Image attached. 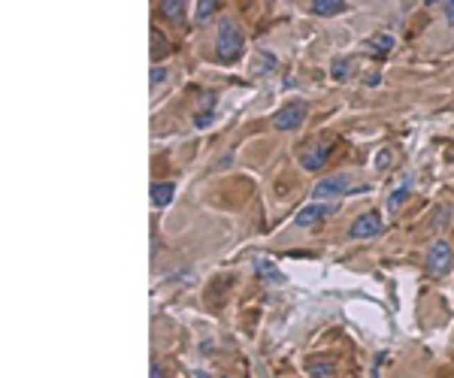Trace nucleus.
I'll use <instances>...</instances> for the list:
<instances>
[{"label": "nucleus", "instance_id": "1", "mask_svg": "<svg viewBox=\"0 0 454 378\" xmlns=\"http://www.w3.org/2000/svg\"><path fill=\"white\" fill-rule=\"evenodd\" d=\"M243 52H245L243 31H239L230 19H225V22L218 24V37H216V55H218V61L221 64H230V61H236Z\"/></svg>", "mask_w": 454, "mask_h": 378}, {"label": "nucleus", "instance_id": "2", "mask_svg": "<svg viewBox=\"0 0 454 378\" xmlns=\"http://www.w3.org/2000/svg\"><path fill=\"white\" fill-rule=\"evenodd\" d=\"M454 266V251L445 239H436L430 248H427V270L433 275H445Z\"/></svg>", "mask_w": 454, "mask_h": 378}, {"label": "nucleus", "instance_id": "3", "mask_svg": "<svg viewBox=\"0 0 454 378\" xmlns=\"http://www.w3.org/2000/svg\"><path fill=\"white\" fill-rule=\"evenodd\" d=\"M303 119H306V103L303 100H291L288 106L279 109V115L272 119V128L276 130H294V128H300Z\"/></svg>", "mask_w": 454, "mask_h": 378}, {"label": "nucleus", "instance_id": "4", "mask_svg": "<svg viewBox=\"0 0 454 378\" xmlns=\"http://www.w3.org/2000/svg\"><path fill=\"white\" fill-rule=\"evenodd\" d=\"M351 191V175L345 173H336V175H327V179H321L315 188H312V194H315L318 200H330V197H342Z\"/></svg>", "mask_w": 454, "mask_h": 378}, {"label": "nucleus", "instance_id": "5", "mask_svg": "<svg viewBox=\"0 0 454 378\" xmlns=\"http://www.w3.org/2000/svg\"><path fill=\"white\" fill-rule=\"evenodd\" d=\"M327 151H330V146H327V139H312L309 146H303V151H300V164H303V170H321L324 166V161H327Z\"/></svg>", "mask_w": 454, "mask_h": 378}, {"label": "nucleus", "instance_id": "6", "mask_svg": "<svg viewBox=\"0 0 454 378\" xmlns=\"http://www.w3.org/2000/svg\"><path fill=\"white\" fill-rule=\"evenodd\" d=\"M378 230H382V218L376 212H363L360 218H354L351 227H349L351 239H369V237H376Z\"/></svg>", "mask_w": 454, "mask_h": 378}, {"label": "nucleus", "instance_id": "7", "mask_svg": "<svg viewBox=\"0 0 454 378\" xmlns=\"http://www.w3.org/2000/svg\"><path fill=\"white\" fill-rule=\"evenodd\" d=\"M333 212H336V206H330V203H309V206H303L300 212H297L294 221L300 227H312V224H318L321 218H327Z\"/></svg>", "mask_w": 454, "mask_h": 378}, {"label": "nucleus", "instance_id": "8", "mask_svg": "<svg viewBox=\"0 0 454 378\" xmlns=\"http://www.w3.org/2000/svg\"><path fill=\"white\" fill-rule=\"evenodd\" d=\"M173 194H176V184L173 182H155L152 184V203L164 209V206H170L173 203Z\"/></svg>", "mask_w": 454, "mask_h": 378}, {"label": "nucleus", "instance_id": "9", "mask_svg": "<svg viewBox=\"0 0 454 378\" xmlns=\"http://www.w3.org/2000/svg\"><path fill=\"white\" fill-rule=\"evenodd\" d=\"M345 10H349V6H345L342 0H312L309 3V12H315V15H340Z\"/></svg>", "mask_w": 454, "mask_h": 378}, {"label": "nucleus", "instance_id": "10", "mask_svg": "<svg viewBox=\"0 0 454 378\" xmlns=\"http://www.w3.org/2000/svg\"><path fill=\"white\" fill-rule=\"evenodd\" d=\"M279 67L276 61V55L272 52H258L254 55V61H252V76H263V73H272Z\"/></svg>", "mask_w": 454, "mask_h": 378}, {"label": "nucleus", "instance_id": "11", "mask_svg": "<svg viewBox=\"0 0 454 378\" xmlns=\"http://www.w3.org/2000/svg\"><path fill=\"white\" fill-rule=\"evenodd\" d=\"M254 273H258L263 282H270V284H285V275L279 273L270 260H258V264H254Z\"/></svg>", "mask_w": 454, "mask_h": 378}, {"label": "nucleus", "instance_id": "12", "mask_svg": "<svg viewBox=\"0 0 454 378\" xmlns=\"http://www.w3.org/2000/svg\"><path fill=\"white\" fill-rule=\"evenodd\" d=\"M333 363H330V360H309L306 363V372L309 375H315V378H330L333 375Z\"/></svg>", "mask_w": 454, "mask_h": 378}, {"label": "nucleus", "instance_id": "13", "mask_svg": "<svg viewBox=\"0 0 454 378\" xmlns=\"http://www.w3.org/2000/svg\"><path fill=\"white\" fill-rule=\"evenodd\" d=\"M158 10L167 15V19H179V15H185V0H161Z\"/></svg>", "mask_w": 454, "mask_h": 378}, {"label": "nucleus", "instance_id": "14", "mask_svg": "<svg viewBox=\"0 0 454 378\" xmlns=\"http://www.w3.org/2000/svg\"><path fill=\"white\" fill-rule=\"evenodd\" d=\"M349 73H351L349 58H333V64H330V76H333L336 82H342V79H349Z\"/></svg>", "mask_w": 454, "mask_h": 378}, {"label": "nucleus", "instance_id": "15", "mask_svg": "<svg viewBox=\"0 0 454 378\" xmlns=\"http://www.w3.org/2000/svg\"><path fill=\"white\" fill-rule=\"evenodd\" d=\"M369 52H376V55H387L394 49V37H387V33H382V37H373L369 40Z\"/></svg>", "mask_w": 454, "mask_h": 378}, {"label": "nucleus", "instance_id": "16", "mask_svg": "<svg viewBox=\"0 0 454 378\" xmlns=\"http://www.w3.org/2000/svg\"><path fill=\"white\" fill-rule=\"evenodd\" d=\"M406 197H409V182L400 184V188H394L391 194H387V209H391V212H394V209H400V203H403Z\"/></svg>", "mask_w": 454, "mask_h": 378}, {"label": "nucleus", "instance_id": "17", "mask_svg": "<svg viewBox=\"0 0 454 378\" xmlns=\"http://www.w3.org/2000/svg\"><path fill=\"white\" fill-rule=\"evenodd\" d=\"M216 10H218L216 0H200V3H197V12H194V15H197V22H206Z\"/></svg>", "mask_w": 454, "mask_h": 378}, {"label": "nucleus", "instance_id": "18", "mask_svg": "<svg viewBox=\"0 0 454 378\" xmlns=\"http://www.w3.org/2000/svg\"><path fill=\"white\" fill-rule=\"evenodd\" d=\"M152 37H155V40H152V55H155V61H158V58H164V55L170 52V46L164 43V33H158V31H155Z\"/></svg>", "mask_w": 454, "mask_h": 378}, {"label": "nucleus", "instance_id": "19", "mask_svg": "<svg viewBox=\"0 0 454 378\" xmlns=\"http://www.w3.org/2000/svg\"><path fill=\"white\" fill-rule=\"evenodd\" d=\"M387 166H391V148H382L376 155V170L382 173V170H387Z\"/></svg>", "mask_w": 454, "mask_h": 378}, {"label": "nucleus", "instance_id": "20", "mask_svg": "<svg viewBox=\"0 0 454 378\" xmlns=\"http://www.w3.org/2000/svg\"><path fill=\"white\" fill-rule=\"evenodd\" d=\"M161 82H167V70L164 67H152V85H161Z\"/></svg>", "mask_w": 454, "mask_h": 378}, {"label": "nucleus", "instance_id": "21", "mask_svg": "<svg viewBox=\"0 0 454 378\" xmlns=\"http://www.w3.org/2000/svg\"><path fill=\"white\" fill-rule=\"evenodd\" d=\"M188 378H218V375H209V372H203V369H191Z\"/></svg>", "mask_w": 454, "mask_h": 378}, {"label": "nucleus", "instance_id": "22", "mask_svg": "<svg viewBox=\"0 0 454 378\" xmlns=\"http://www.w3.org/2000/svg\"><path fill=\"white\" fill-rule=\"evenodd\" d=\"M378 82H382V76H378V73H376V76H367V85H373V88H376Z\"/></svg>", "mask_w": 454, "mask_h": 378}, {"label": "nucleus", "instance_id": "23", "mask_svg": "<svg viewBox=\"0 0 454 378\" xmlns=\"http://www.w3.org/2000/svg\"><path fill=\"white\" fill-rule=\"evenodd\" d=\"M445 19H454V0L451 3H445Z\"/></svg>", "mask_w": 454, "mask_h": 378}, {"label": "nucleus", "instance_id": "24", "mask_svg": "<svg viewBox=\"0 0 454 378\" xmlns=\"http://www.w3.org/2000/svg\"><path fill=\"white\" fill-rule=\"evenodd\" d=\"M152 378H167V375H164V372H161L158 366H152Z\"/></svg>", "mask_w": 454, "mask_h": 378}]
</instances>
